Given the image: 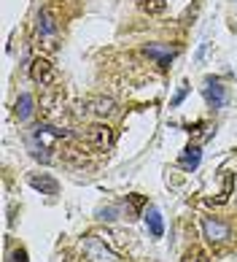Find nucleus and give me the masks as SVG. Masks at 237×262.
I'll list each match as a JSON object with an SVG mask.
<instances>
[{
	"label": "nucleus",
	"mask_w": 237,
	"mask_h": 262,
	"mask_svg": "<svg viewBox=\"0 0 237 262\" xmlns=\"http://www.w3.org/2000/svg\"><path fill=\"white\" fill-rule=\"evenodd\" d=\"M30 114H33V98H30V95H22V98H19V103H16V116L25 122Z\"/></svg>",
	"instance_id": "obj_10"
},
{
	"label": "nucleus",
	"mask_w": 237,
	"mask_h": 262,
	"mask_svg": "<svg viewBox=\"0 0 237 262\" xmlns=\"http://www.w3.org/2000/svg\"><path fill=\"white\" fill-rule=\"evenodd\" d=\"M27 181H30L33 189H41V192H46V195H57V189H59V184L54 179H49V176H30Z\"/></svg>",
	"instance_id": "obj_5"
},
{
	"label": "nucleus",
	"mask_w": 237,
	"mask_h": 262,
	"mask_svg": "<svg viewBox=\"0 0 237 262\" xmlns=\"http://www.w3.org/2000/svg\"><path fill=\"white\" fill-rule=\"evenodd\" d=\"M84 138H86V143H89L92 149L105 151L108 146H111V141H113V133H111V127H108V124L97 122V124H89V127L84 130Z\"/></svg>",
	"instance_id": "obj_2"
},
{
	"label": "nucleus",
	"mask_w": 237,
	"mask_h": 262,
	"mask_svg": "<svg viewBox=\"0 0 237 262\" xmlns=\"http://www.w3.org/2000/svg\"><path fill=\"white\" fill-rule=\"evenodd\" d=\"M146 222H148V230H151V235H154V238H162V232H164V227H162V213L156 211V208H148Z\"/></svg>",
	"instance_id": "obj_6"
},
{
	"label": "nucleus",
	"mask_w": 237,
	"mask_h": 262,
	"mask_svg": "<svg viewBox=\"0 0 237 262\" xmlns=\"http://www.w3.org/2000/svg\"><path fill=\"white\" fill-rule=\"evenodd\" d=\"M33 79H35V84H41V86H52V84H57V68L46 60V57H35L33 60Z\"/></svg>",
	"instance_id": "obj_3"
},
{
	"label": "nucleus",
	"mask_w": 237,
	"mask_h": 262,
	"mask_svg": "<svg viewBox=\"0 0 237 262\" xmlns=\"http://www.w3.org/2000/svg\"><path fill=\"white\" fill-rule=\"evenodd\" d=\"M205 241L213 246L216 254H232L237 249V219L234 216H205L202 219Z\"/></svg>",
	"instance_id": "obj_1"
},
{
	"label": "nucleus",
	"mask_w": 237,
	"mask_h": 262,
	"mask_svg": "<svg viewBox=\"0 0 237 262\" xmlns=\"http://www.w3.org/2000/svg\"><path fill=\"white\" fill-rule=\"evenodd\" d=\"M197 165H200V149H197V146H189V149L183 151V157H181V168L194 170Z\"/></svg>",
	"instance_id": "obj_9"
},
{
	"label": "nucleus",
	"mask_w": 237,
	"mask_h": 262,
	"mask_svg": "<svg viewBox=\"0 0 237 262\" xmlns=\"http://www.w3.org/2000/svg\"><path fill=\"white\" fill-rule=\"evenodd\" d=\"M183 262H210V257H207L200 246H192V249L183 254Z\"/></svg>",
	"instance_id": "obj_12"
},
{
	"label": "nucleus",
	"mask_w": 237,
	"mask_h": 262,
	"mask_svg": "<svg viewBox=\"0 0 237 262\" xmlns=\"http://www.w3.org/2000/svg\"><path fill=\"white\" fill-rule=\"evenodd\" d=\"M86 105H89V111H94V114H100V116L113 114V100H108V98H92Z\"/></svg>",
	"instance_id": "obj_8"
},
{
	"label": "nucleus",
	"mask_w": 237,
	"mask_h": 262,
	"mask_svg": "<svg viewBox=\"0 0 237 262\" xmlns=\"http://www.w3.org/2000/svg\"><path fill=\"white\" fill-rule=\"evenodd\" d=\"M183 95H186V90H181V92H178V95H175V100H173V105H178V103H181V100H183Z\"/></svg>",
	"instance_id": "obj_13"
},
{
	"label": "nucleus",
	"mask_w": 237,
	"mask_h": 262,
	"mask_svg": "<svg viewBox=\"0 0 237 262\" xmlns=\"http://www.w3.org/2000/svg\"><path fill=\"white\" fill-rule=\"evenodd\" d=\"M167 6V0H140V8L146 14H162Z\"/></svg>",
	"instance_id": "obj_11"
},
{
	"label": "nucleus",
	"mask_w": 237,
	"mask_h": 262,
	"mask_svg": "<svg viewBox=\"0 0 237 262\" xmlns=\"http://www.w3.org/2000/svg\"><path fill=\"white\" fill-rule=\"evenodd\" d=\"M205 100L210 103L213 108H221V105L226 103V90H224L219 81H216V84H207V86H205Z\"/></svg>",
	"instance_id": "obj_4"
},
{
	"label": "nucleus",
	"mask_w": 237,
	"mask_h": 262,
	"mask_svg": "<svg viewBox=\"0 0 237 262\" xmlns=\"http://www.w3.org/2000/svg\"><path fill=\"white\" fill-rule=\"evenodd\" d=\"M146 54H148V57H154V60L159 62L162 68H167V65H170V60L175 57V49H159V46H148Z\"/></svg>",
	"instance_id": "obj_7"
}]
</instances>
